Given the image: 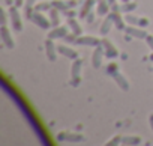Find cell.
<instances>
[{"instance_id": "obj_1", "label": "cell", "mask_w": 153, "mask_h": 146, "mask_svg": "<svg viewBox=\"0 0 153 146\" xmlns=\"http://www.w3.org/2000/svg\"><path fill=\"white\" fill-rule=\"evenodd\" d=\"M81 69H83V60L75 59L72 62V68H71V85L75 88L81 82Z\"/></svg>"}, {"instance_id": "obj_2", "label": "cell", "mask_w": 153, "mask_h": 146, "mask_svg": "<svg viewBox=\"0 0 153 146\" xmlns=\"http://www.w3.org/2000/svg\"><path fill=\"white\" fill-rule=\"evenodd\" d=\"M30 20L38 26V27H41V29H44V30H47V29H50V26H51V21L41 12V11H33V14H32V17H30Z\"/></svg>"}, {"instance_id": "obj_3", "label": "cell", "mask_w": 153, "mask_h": 146, "mask_svg": "<svg viewBox=\"0 0 153 146\" xmlns=\"http://www.w3.org/2000/svg\"><path fill=\"white\" fill-rule=\"evenodd\" d=\"M9 15H11V23H12V29L17 32L23 30V21H21V15L18 12V8L15 5L9 6Z\"/></svg>"}, {"instance_id": "obj_4", "label": "cell", "mask_w": 153, "mask_h": 146, "mask_svg": "<svg viewBox=\"0 0 153 146\" xmlns=\"http://www.w3.org/2000/svg\"><path fill=\"white\" fill-rule=\"evenodd\" d=\"M0 36H2V41H3V44H5V47H6V48L12 50V48L15 47L14 38H12V35H11L9 29L6 27V24H2V29H0Z\"/></svg>"}, {"instance_id": "obj_5", "label": "cell", "mask_w": 153, "mask_h": 146, "mask_svg": "<svg viewBox=\"0 0 153 146\" xmlns=\"http://www.w3.org/2000/svg\"><path fill=\"white\" fill-rule=\"evenodd\" d=\"M57 140H59V142H71V143H75V142H83L84 137H83L81 134H75V133H68V131H65V133L57 134Z\"/></svg>"}, {"instance_id": "obj_6", "label": "cell", "mask_w": 153, "mask_h": 146, "mask_svg": "<svg viewBox=\"0 0 153 146\" xmlns=\"http://www.w3.org/2000/svg\"><path fill=\"white\" fill-rule=\"evenodd\" d=\"M102 48H104V53H105V56L107 57H110V59H116L117 56H119V51H117V48L114 47V44L111 42V41H108V39H102Z\"/></svg>"}, {"instance_id": "obj_7", "label": "cell", "mask_w": 153, "mask_h": 146, "mask_svg": "<svg viewBox=\"0 0 153 146\" xmlns=\"http://www.w3.org/2000/svg\"><path fill=\"white\" fill-rule=\"evenodd\" d=\"M51 3L60 12H65V11H69V9H72L75 6V0H53Z\"/></svg>"}, {"instance_id": "obj_8", "label": "cell", "mask_w": 153, "mask_h": 146, "mask_svg": "<svg viewBox=\"0 0 153 146\" xmlns=\"http://www.w3.org/2000/svg\"><path fill=\"white\" fill-rule=\"evenodd\" d=\"M66 35H68V27L66 26H54V29L48 32L50 39H63Z\"/></svg>"}, {"instance_id": "obj_9", "label": "cell", "mask_w": 153, "mask_h": 146, "mask_svg": "<svg viewBox=\"0 0 153 146\" xmlns=\"http://www.w3.org/2000/svg\"><path fill=\"white\" fill-rule=\"evenodd\" d=\"M53 41H54V39H50V38L45 41V51H47L48 60H51V62H54V60L57 59V53H59L57 45H54Z\"/></svg>"}, {"instance_id": "obj_10", "label": "cell", "mask_w": 153, "mask_h": 146, "mask_svg": "<svg viewBox=\"0 0 153 146\" xmlns=\"http://www.w3.org/2000/svg\"><path fill=\"white\" fill-rule=\"evenodd\" d=\"M76 44H80V45H92V47H98L102 44L101 39L95 38V36H87V35H81L78 36V39H76Z\"/></svg>"}, {"instance_id": "obj_11", "label": "cell", "mask_w": 153, "mask_h": 146, "mask_svg": "<svg viewBox=\"0 0 153 146\" xmlns=\"http://www.w3.org/2000/svg\"><path fill=\"white\" fill-rule=\"evenodd\" d=\"M125 30H126L128 35H131L134 38H138V39H146V36H147V32L143 30V27H140V26H129Z\"/></svg>"}, {"instance_id": "obj_12", "label": "cell", "mask_w": 153, "mask_h": 146, "mask_svg": "<svg viewBox=\"0 0 153 146\" xmlns=\"http://www.w3.org/2000/svg\"><path fill=\"white\" fill-rule=\"evenodd\" d=\"M104 48H102V45H98V47H95V51H93V54H92V65L95 66V68H99L101 65H102V57H104Z\"/></svg>"}, {"instance_id": "obj_13", "label": "cell", "mask_w": 153, "mask_h": 146, "mask_svg": "<svg viewBox=\"0 0 153 146\" xmlns=\"http://www.w3.org/2000/svg\"><path fill=\"white\" fill-rule=\"evenodd\" d=\"M110 6H111V5H110L108 0H96V14L101 15V17L108 15Z\"/></svg>"}, {"instance_id": "obj_14", "label": "cell", "mask_w": 153, "mask_h": 146, "mask_svg": "<svg viewBox=\"0 0 153 146\" xmlns=\"http://www.w3.org/2000/svg\"><path fill=\"white\" fill-rule=\"evenodd\" d=\"M57 50H59L60 54H63V56L68 57V59H72V60L78 59V53H76L74 48L68 47V45H57Z\"/></svg>"}, {"instance_id": "obj_15", "label": "cell", "mask_w": 153, "mask_h": 146, "mask_svg": "<svg viewBox=\"0 0 153 146\" xmlns=\"http://www.w3.org/2000/svg\"><path fill=\"white\" fill-rule=\"evenodd\" d=\"M68 26H69V29H71L72 33H75L76 36H81V33H83L81 26H80V23L76 21L74 17H69V18H68Z\"/></svg>"}, {"instance_id": "obj_16", "label": "cell", "mask_w": 153, "mask_h": 146, "mask_svg": "<svg viewBox=\"0 0 153 146\" xmlns=\"http://www.w3.org/2000/svg\"><path fill=\"white\" fill-rule=\"evenodd\" d=\"M111 17H113V20H114V26L119 29V30H123V29H126L125 27V18L122 17V14H120V11H113L111 12Z\"/></svg>"}, {"instance_id": "obj_17", "label": "cell", "mask_w": 153, "mask_h": 146, "mask_svg": "<svg viewBox=\"0 0 153 146\" xmlns=\"http://www.w3.org/2000/svg\"><path fill=\"white\" fill-rule=\"evenodd\" d=\"M114 26V20H113V17H111V14H108V17L104 20V23L101 24V35H108V32L111 30V27Z\"/></svg>"}, {"instance_id": "obj_18", "label": "cell", "mask_w": 153, "mask_h": 146, "mask_svg": "<svg viewBox=\"0 0 153 146\" xmlns=\"http://www.w3.org/2000/svg\"><path fill=\"white\" fill-rule=\"evenodd\" d=\"M93 5H96V0H86L81 6V9H80V18H86L89 15V12L92 11Z\"/></svg>"}, {"instance_id": "obj_19", "label": "cell", "mask_w": 153, "mask_h": 146, "mask_svg": "<svg viewBox=\"0 0 153 146\" xmlns=\"http://www.w3.org/2000/svg\"><path fill=\"white\" fill-rule=\"evenodd\" d=\"M113 79H114V82L120 86V89H122V91H128V89H129V83L126 82V79L120 74L119 71L116 72V74H113Z\"/></svg>"}, {"instance_id": "obj_20", "label": "cell", "mask_w": 153, "mask_h": 146, "mask_svg": "<svg viewBox=\"0 0 153 146\" xmlns=\"http://www.w3.org/2000/svg\"><path fill=\"white\" fill-rule=\"evenodd\" d=\"M59 12H60V11H59L57 8H54V6H53V8L48 11L50 21H51V24H53V26H59V23H60V21H59V18H60V14H59Z\"/></svg>"}, {"instance_id": "obj_21", "label": "cell", "mask_w": 153, "mask_h": 146, "mask_svg": "<svg viewBox=\"0 0 153 146\" xmlns=\"http://www.w3.org/2000/svg\"><path fill=\"white\" fill-rule=\"evenodd\" d=\"M135 8H137V5H135L134 2H132V3H131V2H125L122 6H119V11H120V12H126V14H129V12L134 11Z\"/></svg>"}, {"instance_id": "obj_22", "label": "cell", "mask_w": 153, "mask_h": 146, "mask_svg": "<svg viewBox=\"0 0 153 146\" xmlns=\"http://www.w3.org/2000/svg\"><path fill=\"white\" fill-rule=\"evenodd\" d=\"M125 21L129 23L131 26H138V24H140V17H135V15H132V14L129 12V14L125 15Z\"/></svg>"}, {"instance_id": "obj_23", "label": "cell", "mask_w": 153, "mask_h": 146, "mask_svg": "<svg viewBox=\"0 0 153 146\" xmlns=\"http://www.w3.org/2000/svg\"><path fill=\"white\" fill-rule=\"evenodd\" d=\"M122 143H123V145H140V143H141V139L137 137V136H134V137L129 136V137H123Z\"/></svg>"}, {"instance_id": "obj_24", "label": "cell", "mask_w": 153, "mask_h": 146, "mask_svg": "<svg viewBox=\"0 0 153 146\" xmlns=\"http://www.w3.org/2000/svg\"><path fill=\"white\" fill-rule=\"evenodd\" d=\"M51 8H53V3H50V2H42V3L35 5V9H36V11H41V12H44V11H50Z\"/></svg>"}, {"instance_id": "obj_25", "label": "cell", "mask_w": 153, "mask_h": 146, "mask_svg": "<svg viewBox=\"0 0 153 146\" xmlns=\"http://www.w3.org/2000/svg\"><path fill=\"white\" fill-rule=\"evenodd\" d=\"M116 72H117V65H116V63H110V65L107 66V74L113 76V74H116Z\"/></svg>"}, {"instance_id": "obj_26", "label": "cell", "mask_w": 153, "mask_h": 146, "mask_svg": "<svg viewBox=\"0 0 153 146\" xmlns=\"http://www.w3.org/2000/svg\"><path fill=\"white\" fill-rule=\"evenodd\" d=\"M122 140H123V137H120V136H116V137H113V140L107 142V145H120V143H122Z\"/></svg>"}, {"instance_id": "obj_27", "label": "cell", "mask_w": 153, "mask_h": 146, "mask_svg": "<svg viewBox=\"0 0 153 146\" xmlns=\"http://www.w3.org/2000/svg\"><path fill=\"white\" fill-rule=\"evenodd\" d=\"M146 42H147V45L150 47V50L153 51V35H147V36H146Z\"/></svg>"}, {"instance_id": "obj_28", "label": "cell", "mask_w": 153, "mask_h": 146, "mask_svg": "<svg viewBox=\"0 0 153 146\" xmlns=\"http://www.w3.org/2000/svg\"><path fill=\"white\" fill-rule=\"evenodd\" d=\"M14 5H15L17 8H21V6L24 5V0H15V2H14Z\"/></svg>"}, {"instance_id": "obj_29", "label": "cell", "mask_w": 153, "mask_h": 146, "mask_svg": "<svg viewBox=\"0 0 153 146\" xmlns=\"http://www.w3.org/2000/svg\"><path fill=\"white\" fill-rule=\"evenodd\" d=\"M2 24H6V11L2 9Z\"/></svg>"}, {"instance_id": "obj_30", "label": "cell", "mask_w": 153, "mask_h": 146, "mask_svg": "<svg viewBox=\"0 0 153 146\" xmlns=\"http://www.w3.org/2000/svg\"><path fill=\"white\" fill-rule=\"evenodd\" d=\"M149 122H150V127H152V131H153V113L150 115V118H149Z\"/></svg>"}, {"instance_id": "obj_31", "label": "cell", "mask_w": 153, "mask_h": 146, "mask_svg": "<svg viewBox=\"0 0 153 146\" xmlns=\"http://www.w3.org/2000/svg\"><path fill=\"white\" fill-rule=\"evenodd\" d=\"M5 2H6V5H8V6H12L15 0H5Z\"/></svg>"}, {"instance_id": "obj_32", "label": "cell", "mask_w": 153, "mask_h": 146, "mask_svg": "<svg viewBox=\"0 0 153 146\" xmlns=\"http://www.w3.org/2000/svg\"><path fill=\"white\" fill-rule=\"evenodd\" d=\"M108 2H110V5H114V3H116V0H108Z\"/></svg>"}, {"instance_id": "obj_33", "label": "cell", "mask_w": 153, "mask_h": 146, "mask_svg": "<svg viewBox=\"0 0 153 146\" xmlns=\"http://www.w3.org/2000/svg\"><path fill=\"white\" fill-rule=\"evenodd\" d=\"M120 2H122V3H125V2H129V0H120Z\"/></svg>"}]
</instances>
